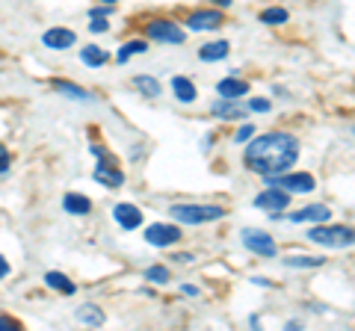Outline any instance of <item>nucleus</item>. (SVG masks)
Returning <instances> with one entry per match:
<instances>
[{
    "instance_id": "obj_1",
    "label": "nucleus",
    "mask_w": 355,
    "mask_h": 331,
    "mask_svg": "<svg viewBox=\"0 0 355 331\" xmlns=\"http://www.w3.org/2000/svg\"><path fill=\"white\" fill-rule=\"evenodd\" d=\"M296 160H299V142L291 134H266V136H258V139L249 142L246 154H243V163H246V169L263 175V178L287 172Z\"/></svg>"
},
{
    "instance_id": "obj_2",
    "label": "nucleus",
    "mask_w": 355,
    "mask_h": 331,
    "mask_svg": "<svg viewBox=\"0 0 355 331\" xmlns=\"http://www.w3.org/2000/svg\"><path fill=\"white\" fill-rule=\"evenodd\" d=\"M169 213L175 216V222L205 225V222H216V219L225 216V207H219V204H175Z\"/></svg>"
},
{
    "instance_id": "obj_3",
    "label": "nucleus",
    "mask_w": 355,
    "mask_h": 331,
    "mask_svg": "<svg viewBox=\"0 0 355 331\" xmlns=\"http://www.w3.org/2000/svg\"><path fill=\"white\" fill-rule=\"evenodd\" d=\"M308 240L320 242V246H326V249H349L352 246V231L343 228V225H323V222H317V228L308 231Z\"/></svg>"
},
{
    "instance_id": "obj_4",
    "label": "nucleus",
    "mask_w": 355,
    "mask_h": 331,
    "mask_svg": "<svg viewBox=\"0 0 355 331\" xmlns=\"http://www.w3.org/2000/svg\"><path fill=\"white\" fill-rule=\"evenodd\" d=\"M266 186H282L287 193H311L317 184H314V175L299 172V175H270Z\"/></svg>"
},
{
    "instance_id": "obj_5",
    "label": "nucleus",
    "mask_w": 355,
    "mask_h": 331,
    "mask_svg": "<svg viewBox=\"0 0 355 331\" xmlns=\"http://www.w3.org/2000/svg\"><path fill=\"white\" fill-rule=\"evenodd\" d=\"M146 33L154 39V42H166V45H181V42L187 39V30H181L178 24H172V21H151V24L146 27Z\"/></svg>"
},
{
    "instance_id": "obj_6",
    "label": "nucleus",
    "mask_w": 355,
    "mask_h": 331,
    "mask_svg": "<svg viewBox=\"0 0 355 331\" xmlns=\"http://www.w3.org/2000/svg\"><path fill=\"white\" fill-rule=\"evenodd\" d=\"M287 204H291V193L282 190V186H266V190L254 198V207H258V211H270V213L287 211Z\"/></svg>"
},
{
    "instance_id": "obj_7",
    "label": "nucleus",
    "mask_w": 355,
    "mask_h": 331,
    "mask_svg": "<svg viewBox=\"0 0 355 331\" xmlns=\"http://www.w3.org/2000/svg\"><path fill=\"white\" fill-rule=\"evenodd\" d=\"M243 246H246L249 251H254V255L261 258H275V240L270 234H263V231H254V228H246L243 231Z\"/></svg>"
},
{
    "instance_id": "obj_8",
    "label": "nucleus",
    "mask_w": 355,
    "mask_h": 331,
    "mask_svg": "<svg viewBox=\"0 0 355 331\" xmlns=\"http://www.w3.org/2000/svg\"><path fill=\"white\" fill-rule=\"evenodd\" d=\"M181 237H184L181 228L178 225H163V222L151 225L146 231V242H151V246H172V242H178Z\"/></svg>"
},
{
    "instance_id": "obj_9",
    "label": "nucleus",
    "mask_w": 355,
    "mask_h": 331,
    "mask_svg": "<svg viewBox=\"0 0 355 331\" xmlns=\"http://www.w3.org/2000/svg\"><path fill=\"white\" fill-rule=\"evenodd\" d=\"M225 15L216 12V9H205V12H193L187 18V30H219Z\"/></svg>"
},
{
    "instance_id": "obj_10",
    "label": "nucleus",
    "mask_w": 355,
    "mask_h": 331,
    "mask_svg": "<svg viewBox=\"0 0 355 331\" xmlns=\"http://www.w3.org/2000/svg\"><path fill=\"white\" fill-rule=\"evenodd\" d=\"M74 42H77V36L71 30H65V27H53V30H48L42 36V45L51 48V51H69Z\"/></svg>"
},
{
    "instance_id": "obj_11",
    "label": "nucleus",
    "mask_w": 355,
    "mask_h": 331,
    "mask_svg": "<svg viewBox=\"0 0 355 331\" xmlns=\"http://www.w3.org/2000/svg\"><path fill=\"white\" fill-rule=\"evenodd\" d=\"M287 219H291V222H329L331 211L326 204H308V207H302V211L291 213Z\"/></svg>"
},
{
    "instance_id": "obj_12",
    "label": "nucleus",
    "mask_w": 355,
    "mask_h": 331,
    "mask_svg": "<svg viewBox=\"0 0 355 331\" xmlns=\"http://www.w3.org/2000/svg\"><path fill=\"white\" fill-rule=\"evenodd\" d=\"M113 216H116V222L125 231H133V228L142 225V211H139V207H133V204H116Z\"/></svg>"
},
{
    "instance_id": "obj_13",
    "label": "nucleus",
    "mask_w": 355,
    "mask_h": 331,
    "mask_svg": "<svg viewBox=\"0 0 355 331\" xmlns=\"http://www.w3.org/2000/svg\"><path fill=\"white\" fill-rule=\"evenodd\" d=\"M214 116L222 118V121H234V118L249 116V109L243 104H234V98H222V101L214 104Z\"/></svg>"
},
{
    "instance_id": "obj_14",
    "label": "nucleus",
    "mask_w": 355,
    "mask_h": 331,
    "mask_svg": "<svg viewBox=\"0 0 355 331\" xmlns=\"http://www.w3.org/2000/svg\"><path fill=\"white\" fill-rule=\"evenodd\" d=\"M216 92L222 98H234V101H237V98H243V95L249 92V83L246 80H237V77H228V80H219L216 83Z\"/></svg>"
},
{
    "instance_id": "obj_15",
    "label": "nucleus",
    "mask_w": 355,
    "mask_h": 331,
    "mask_svg": "<svg viewBox=\"0 0 355 331\" xmlns=\"http://www.w3.org/2000/svg\"><path fill=\"white\" fill-rule=\"evenodd\" d=\"M95 181H98V184H107L110 190H119V186L125 184V175H121L119 169H113V166L101 163V166L95 169Z\"/></svg>"
},
{
    "instance_id": "obj_16",
    "label": "nucleus",
    "mask_w": 355,
    "mask_h": 331,
    "mask_svg": "<svg viewBox=\"0 0 355 331\" xmlns=\"http://www.w3.org/2000/svg\"><path fill=\"white\" fill-rule=\"evenodd\" d=\"M62 207L69 211L71 216H86L89 211H92V202H89L86 195H80V193H69L62 198Z\"/></svg>"
},
{
    "instance_id": "obj_17",
    "label": "nucleus",
    "mask_w": 355,
    "mask_h": 331,
    "mask_svg": "<svg viewBox=\"0 0 355 331\" xmlns=\"http://www.w3.org/2000/svg\"><path fill=\"white\" fill-rule=\"evenodd\" d=\"M231 53V45L228 42H207V45L198 48V57L205 62H216V60H225Z\"/></svg>"
},
{
    "instance_id": "obj_18",
    "label": "nucleus",
    "mask_w": 355,
    "mask_h": 331,
    "mask_svg": "<svg viewBox=\"0 0 355 331\" xmlns=\"http://www.w3.org/2000/svg\"><path fill=\"white\" fill-rule=\"evenodd\" d=\"M172 92L178 101H184V104L196 101V86H193V80H187V77H172Z\"/></svg>"
},
{
    "instance_id": "obj_19",
    "label": "nucleus",
    "mask_w": 355,
    "mask_h": 331,
    "mask_svg": "<svg viewBox=\"0 0 355 331\" xmlns=\"http://www.w3.org/2000/svg\"><path fill=\"white\" fill-rule=\"evenodd\" d=\"M53 89H57L60 95H65V98H74V101H92V95H89L86 89H80V86H74L69 80H53Z\"/></svg>"
},
{
    "instance_id": "obj_20",
    "label": "nucleus",
    "mask_w": 355,
    "mask_h": 331,
    "mask_svg": "<svg viewBox=\"0 0 355 331\" xmlns=\"http://www.w3.org/2000/svg\"><path fill=\"white\" fill-rule=\"evenodd\" d=\"M80 60L89 65V69H98V65H107L110 53H107V51H101L98 45H86V48L80 51Z\"/></svg>"
},
{
    "instance_id": "obj_21",
    "label": "nucleus",
    "mask_w": 355,
    "mask_h": 331,
    "mask_svg": "<svg viewBox=\"0 0 355 331\" xmlns=\"http://www.w3.org/2000/svg\"><path fill=\"white\" fill-rule=\"evenodd\" d=\"M77 319H83L86 325H104V311L98 305H83V307H77Z\"/></svg>"
},
{
    "instance_id": "obj_22",
    "label": "nucleus",
    "mask_w": 355,
    "mask_h": 331,
    "mask_svg": "<svg viewBox=\"0 0 355 331\" xmlns=\"http://www.w3.org/2000/svg\"><path fill=\"white\" fill-rule=\"evenodd\" d=\"M44 284H48L51 290H60V293H65V296H71V293L77 290V287H74L69 278H65L62 272H48V275H44Z\"/></svg>"
},
{
    "instance_id": "obj_23",
    "label": "nucleus",
    "mask_w": 355,
    "mask_h": 331,
    "mask_svg": "<svg viewBox=\"0 0 355 331\" xmlns=\"http://www.w3.org/2000/svg\"><path fill=\"white\" fill-rule=\"evenodd\" d=\"M287 267H296V269H311V267H323L326 258H311V255H291L284 258Z\"/></svg>"
},
{
    "instance_id": "obj_24",
    "label": "nucleus",
    "mask_w": 355,
    "mask_h": 331,
    "mask_svg": "<svg viewBox=\"0 0 355 331\" xmlns=\"http://www.w3.org/2000/svg\"><path fill=\"white\" fill-rule=\"evenodd\" d=\"M133 86H137V89L146 95V98H157L160 95V83L154 80V77H146V74H139L137 80H133Z\"/></svg>"
},
{
    "instance_id": "obj_25",
    "label": "nucleus",
    "mask_w": 355,
    "mask_h": 331,
    "mask_svg": "<svg viewBox=\"0 0 355 331\" xmlns=\"http://www.w3.org/2000/svg\"><path fill=\"white\" fill-rule=\"evenodd\" d=\"M146 51H148V45L137 39V42H128V45H121V51H119V57H116V60H119V62H128L133 53H146Z\"/></svg>"
},
{
    "instance_id": "obj_26",
    "label": "nucleus",
    "mask_w": 355,
    "mask_h": 331,
    "mask_svg": "<svg viewBox=\"0 0 355 331\" xmlns=\"http://www.w3.org/2000/svg\"><path fill=\"white\" fill-rule=\"evenodd\" d=\"M261 21H263V24H284V21H287V9H279V6H275V9H266V12H261Z\"/></svg>"
},
{
    "instance_id": "obj_27",
    "label": "nucleus",
    "mask_w": 355,
    "mask_h": 331,
    "mask_svg": "<svg viewBox=\"0 0 355 331\" xmlns=\"http://www.w3.org/2000/svg\"><path fill=\"white\" fill-rule=\"evenodd\" d=\"M146 278H148V281H154V284H166V281L172 278V272L166 269V267H151V269L146 272Z\"/></svg>"
},
{
    "instance_id": "obj_28",
    "label": "nucleus",
    "mask_w": 355,
    "mask_h": 331,
    "mask_svg": "<svg viewBox=\"0 0 355 331\" xmlns=\"http://www.w3.org/2000/svg\"><path fill=\"white\" fill-rule=\"evenodd\" d=\"M254 136V127L252 125H243L240 130H237V136H234V142H249Z\"/></svg>"
},
{
    "instance_id": "obj_29",
    "label": "nucleus",
    "mask_w": 355,
    "mask_h": 331,
    "mask_svg": "<svg viewBox=\"0 0 355 331\" xmlns=\"http://www.w3.org/2000/svg\"><path fill=\"white\" fill-rule=\"evenodd\" d=\"M249 109H254V113H266V109H270V101H263V98H254V101H249Z\"/></svg>"
},
{
    "instance_id": "obj_30",
    "label": "nucleus",
    "mask_w": 355,
    "mask_h": 331,
    "mask_svg": "<svg viewBox=\"0 0 355 331\" xmlns=\"http://www.w3.org/2000/svg\"><path fill=\"white\" fill-rule=\"evenodd\" d=\"M89 30H92V33H107V30H110V21L95 18V21H92V27H89Z\"/></svg>"
},
{
    "instance_id": "obj_31",
    "label": "nucleus",
    "mask_w": 355,
    "mask_h": 331,
    "mask_svg": "<svg viewBox=\"0 0 355 331\" xmlns=\"http://www.w3.org/2000/svg\"><path fill=\"white\" fill-rule=\"evenodd\" d=\"M9 169V151L3 148V145H0V175H3Z\"/></svg>"
},
{
    "instance_id": "obj_32",
    "label": "nucleus",
    "mask_w": 355,
    "mask_h": 331,
    "mask_svg": "<svg viewBox=\"0 0 355 331\" xmlns=\"http://www.w3.org/2000/svg\"><path fill=\"white\" fill-rule=\"evenodd\" d=\"M6 275H9V263L3 255H0V278H6Z\"/></svg>"
},
{
    "instance_id": "obj_33",
    "label": "nucleus",
    "mask_w": 355,
    "mask_h": 331,
    "mask_svg": "<svg viewBox=\"0 0 355 331\" xmlns=\"http://www.w3.org/2000/svg\"><path fill=\"white\" fill-rule=\"evenodd\" d=\"M6 328H15V323L9 316H0V331H6Z\"/></svg>"
},
{
    "instance_id": "obj_34",
    "label": "nucleus",
    "mask_w": 355,
    "mask_h": 331,
    "mask_svg": "<svg viewBox=\"0 0 355 331\" xmlns=\"http://www.w3.org/2000/svg\"><path fill=\"white\" fill-rule=\"evenodd\" d=\"M110 15V6H104V9H92V18H107Z\"/></svg>"
},
{
    "instance_id": "obj_35",
    "label": "nucleus",
    "mask_w": 355,
    "mask_h": 331,
    "mask_svg": "<svg viewBox=\"0 0 355 331\" xmlns=\"http://www.w3.org/2000/svg\"><path fill=\"white\" fill-rule=\"evenodd\" d=\"M210 3H216V6H225V9H228V6H231V0H210Z\"/></svg>"
},
{
    "instance_id": "obj_36",
    "label": "nucleus",
    "mask_w": 355,
    "mask_h": 331,
    "mask_svg": "<svg viewBox=\"0 0 355 331\" xmlns=\"http://www.w3.org/2000/svg\"><path fill=\"white\" fill-rule=\"evenodd\" d=\"M104 3H113V0H104Z\"/></svg>"
}]
</instances>
